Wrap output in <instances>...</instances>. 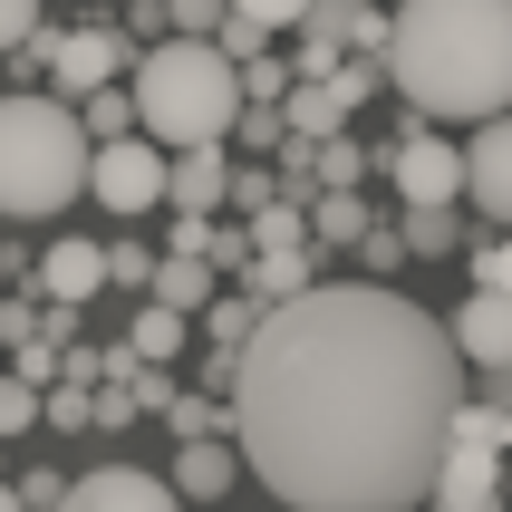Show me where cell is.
I'll return each mask as SVG.
<instances>
[{"mask_svg":"<svg viewBox=\"0 0 512 512\" xmlns=\"http://www.w3.org/2000/svg\"><path fill=\"white\" fill-rule=\"evenodd\" d=\"M39 49V68H49V97H97V87H116V78H136V39L126 29H107V20H78V29H39L29 39Z\"/></svg>","mask_w":512,"mask_h":512,"instance_id":"cell-6","label":"cell"},{"mask_svg":"<svg viewBox=\"0 0 512 512\" xmlns=\"http://www.w3.org/2000/svg\"><path fill=\"white\" fill-rule=\"evenodd\" d=\"M232 136L252 145V155H281V136H290V126H281V107H242V126H232Z\"/></svg>","mask_w":512,"mask_h":512,"instance_id":"cell-34","label":"cell"},{"mask_svg":"<svg viewBox=\"0 0 512 512\" xmlns=\"http://www.w3.org/2000/svg\"><path fill=\"white\" fill-rule=\"evenodd\" d=\"M358 174H368V155H358L348 136H329V145L310 155V184H319V194H358Z\"/></svg>","mask_w":512,"mask_h":512,"instance_id":"cell-22","label":"cell"},{"mask_svg":"<svg viewBox=\"0 0 512 512\" xmlns=\"http://www.w3.org/2000/svg\"><path fill=\"white\" fill-rule=\"evenodd\" d=\"M290 242H310V223H300L290 194H281V203H261V213H252V252H290Z\"/></svg>","mask_w":512,"mask_h":512,"instance_id":"cell-27","label":"cell"},{"mask_svg":"<svg viewBox=\"0 0 512 512\" xmlns=\"http://www.w3.org/2000/svg\"><path fill=\"white\" fill-rule=\"evenodd\" d=\"M20 503H29V512H58V503H68V474H49V464H29V474H20Z\"/></svg>","mask_w":512,"mask_h":512,"instance_id":"cell-36","label":"cell"},{"mask_svg":"<svg viewBox=\"0 0 512 512\" xmlns=\"http://www.w3.org/2000/svg\"><path fill=\"white\" fill-rule=\"evenodd\" d=\"M0 512H29V503H20V484H0Z\"/></svg>","mask_w":512,"mask_h":512,"instance_id":"cell-40","label":"cell"},{"mask_svg":"<svg viewBox=\"0 0 512 512\" xmlns=\"http://www.w3.org/2000/svg\"><path fill=\"white\" fill-rule=\"evenodd\" d=\"M252 329H261V300H213V310H203V339L223 348V358H242Z\"/></svg>","mask_w":512,"mask_h":512,"instance_id":"cell-21","label":"cell"},{"mask_svg":"<svg viewBox=\"0 0 512 512\" xmlns=\"http://www.w3.org/2000/svg\"><path fill=\"white\" fill-rule=\"evenodd\" d=\"M29 290H39L49 310H87V300L107 290V242H87V232H68V242H49V261L29 271Z\"/></svg>","mask_w":512,"mask_h":512,"instance_id":"cell-10","label":"cell"},{"mask_svg":"<svg viewBox=\"0 0 512 512\" xmlns=\"http://www.w3.org/2000/svg\"><path fill=\"white\" fill-rule=\"evenodd\" d=\"M145 300L155 310H174V319H203L223 290H213V261H194V252H174V261H155V281H145Z\"/></svg>","mask_w":512,"mask_h":512,"instance_id":"cell-16","label":"cell"},{"mask_svg":"<svg viewBox=\"0 0 512 512\" xmlns=\"http://www.w3.org/2000/svg\"><path fill=\"white\" fill-rule=\"evenodd\" d=\"M464 406V358L445 319L387 281H319L261 310L232 358V445L290 512H406L435 493Z\"/></svg>","mask_w":512,"mask_h":512,"instance_id":"cell-1","label":"cell"},{"mask_svg":"<svg viewBox=\"0 0 512 512\" xmlns=\"http://www.w3.org/2000/svg\"><path fill=\"white\" fill-rule=\"evenodd\" d=\"M435 512H512V445H503V406L464 397L455 435H445V464H435Z\"/></svg>","mask_w":512,"mask_h":512,"instance_id":"cell-5","label":"cell"},{"mask_svg":"<svg viewBox=\"0 0 512 512\" xmlns=\"http://www.w3.org/2000/svg\"><path fill=\"white\" fill-rule=\"evenodd\" d=\"M281 126H290L300 145H329V136H348V97H339V87L290 78V97H281Z\"/></svg>","mask_w":512,"mask_h":512,"instance_id":"cell-17","label":"cell"},{"mask_svg":"<svg viewBox=\"0 0 512 512\" xmlns=\"http://www.w3.org/2000/svg\"><path fill=\"white\" fill-rule=\"evenodd\" d=\"M165 145L155 136H116V145H97V155H87V194L107 203V213H155V203H165Z\"/></svg>","mask_w":512,"mask_h":512,"instance_id":"cell-8","label":"cell"},{"mask_svg":"<svg viewBox=\"0 0 512 512\" xmlns=\"http://www.w3.org/2000/svg\"><path fill=\"white\" fill-rule=\"evenodd\" d=\"M107 281H116V290H145V281H155L145 242H107Z\"/></svg>","mask_w":512,"mask_h":512,"instance_id":"cell-35","label":"cell"},{"mask_svg":"<svg viewBox=\"0 0 512 512\" xmlns=\"http://www.w3.org/2000/svg\"><path fill=\"white\" fill-rule=\"evenodd\" d=\"M358 261H368V271H397V261H406V232H368V242H358Z\"/></svg>","mask_w":512,"mask_h":512,"instance_id":"cell-38","label":"cell"},{"mask_svg":"<svg viewBox=\"0 0 512 512\" xmlns=\"http://www.w3.org/2000/svg\"><path fill=\"white\" fill-rule=\"evenodd\" d=\"M387 184L406 194V213H435V203H464V145L435 136V126H406L387 145Z\"/></svg>","mask_w":512,"mask_h":512,"instance_id":"cell-7","label":"cell"},{"mask_svg":"<svg viewBox=\"0 0 512 512\" xmlns=\"http://www.w3.org/2000/svg\"><path fill=\"white\" fill-rule=\"evenodd\" d=\"M445 339H455L464 368H484V377L512 368V300H503V290H474V300L445 319Z\"/></svg>","mask_w":512,"mask_h":512,"instance_id":"cell-12","label":"cell"},{"mask_svg":"<svg viewBox=\"0 0 512 512\" xmlns=\"http://www.w3.org/2000/svg\"><path fill=\"white\" fill-rule=\"evenodd\" d=\"M223 10H232V0H165L174 39H213V29H223Z\"/></svg>","mask_w":512,"mask_h":512,"instance_id":"cell-31","label":"cell"},{"mask_svg":"<svg viewBox=\"0 0 512 512\" xmlns=\"http://www.w3.org/2000/svg\"><path fill=\"white\" fill-rule=\"evenodd\" d=\"M78 126H87V145L136 136V97H126V87H97V97H78Z\"/></svg>","mask_w":512,"mask_h":512,"instance_id":"cell-19","label":"cell"},{"mask_svg":"<svg viewBox=\"0 0 512 512\" xmlns=\"http://www.w3.org/2000/svg\"><path fill=\"white\" fill-rule=\"evenodd\" d=\"M165 203L213 223V213L232 203V145H194V155H174V165H165Z\"/></svg>","mask_w":512,"mask_h":512,"instance_id":"cell-13","label":"cell"},{"mask_svg":"<svg viewBox=\"0 0 512 512\" xmlns=\"http://www.w3.org/2000/svg\"><path fill=\"white\" fill-rule=\"evenodd\" d=\"M39 426H58V435H87V426H97V387H68V377H58L49 397H39Z\"/></svg>","mask_w":512,"mask_h":512,"instance_id":"cell-23","label":"cell"},{"mask_svg":"<svg viewBox=\"0 0 512 512\" xmlns=\"http://www.w3.org/2000/svg\"><path fill=\"white\" fill-rule=\"evenodd\" d=\"M213 49L232 58V68H252V58H271V29L242 20V10H223V29H213Z\"/></svg>","mask_w":512,"mask_h":512,"instance_id":"cell-28","label":"cell"},{"mask_svg":"<svg viewBox=\"0 0 512 512\" xmlns=\"http://www.w3.org/2000/svg\"><path fill=\"white\" fill-rule=\"evenodd\" d=\"M39 29H49V0H0V58H10V49H29Z\"/></svg>","mask_w":512,"mask_h":512,"instance_id":"cell-29","label":"cell"},{"mask_svg":"<svg viewBox=\"0 0 512 512\" xmlns=\"http://www.w3.org/2000/svg\"><path fill=\"white\" fill-rule=\"evenodd\" d=\"M126 97H136V136H155L165 155L232 145V126H242V68L213 39H155V49H136Z\"/></svg>","mask_w":512,"mask_h":512,"instance_id":"cell-3","label":"cell"},{"mask_svg":"<svg viewBox=\"0 0 512 512\" xmlns=\"http://www.w3.org/2000/svg\"><path fill=\"white\" fill-rule=\"evenodd\" d=\"M165 426H174V445H223V435H232V406L223 397H174Z\"/></svg>","mask_w":512,"mask_h":512,"instance_id":"cell-18","label":"cell"},{"mask_svg":"<svg viewBox=\"0 0 512 512\" xmlns=\"http://www.w3.org/2000/svg\"><path fill=\"white\" fill-rule=\"evenodd\" d=\"M474 290H503V300H512V232L474 242Z\"/></svg>","mask_w":512,"mask_h":512,"instance_id":"cell-30","label":"cell"},{"mask_svg":"<svg viewBox=\"0 0 512 512\" xmlns=\"http://www.w3.org/2000/svg\"><path fill=\"white\" fill-rule=\"evenodd\" d=\"M387 87L416 116H464V126L512 116V0H397Z\"/></svg>","mask_w":512,"mask_h":512,"instance_id":"cell-2","label":"cell"},{"mask_svg":"<svg viewBox=\"0 0 512 512\" xmlns=\"http://www.w3.org/2000/svg\"><path fill=\"white\" fill-rule=\"evenodd\" d=\"M87 126L68 97H49V87H10L0 97V213L10 223H49V213H68V203L87 194Z\"/></svg>","mask_w":512,"mask_h":512,"instance_id":"cell-4","label":"cell"},{"mask_svg":"<svg viewBox=\"0 0 512 512\" xmlns=\"http://www.w3.org/2000/svg\"><path fill=\"white\" fill-rule=\"evenodd\" d=\"M126 348H136L145 368H155V358H174V348H184V319H174V310H155V300H145V310H136V329H126Z\"/></svg>","mask_w":512,"mask_h":512,"instance_id":"cell-24","label":"cell"},{"mask_svg":"<svg viewBox=\"0 0 512 512\" xmlns=\"http://www.w3.org/2000/svg\"><path fill=\"white\" fill-rule=\"evenodd\" d=\"M0 300H10V261H0Z\"/></svg>","mask_w":512,"mask_h":512,"instance_id":"cell-42","label":"cell"},{"mask_svg":"<svg viewBox=\"0 0 512 512\" xmlns=\"http://www.w3.org/2000/svg\"><path fill=\"white\" fill-rule=\"evenodd\" d=\"M310 232L329 242V252H339V242H368V203H358V194H319L310 203Z\"/></svg>","mask_w":512,"mask_h":512,"instance_id":"cell-20","label":"cell"},{"mask_svg":"<svg viewBox=\"0 0 512 512\" xmlns=\"http://www.w3.org/2000/svg\"><path fill=\"white\" fill-rule=\"evenodd\" d=\"M503 445H512V397H503Z\"/></svg>","mask_w":512,"mask_h":512,"instance_id":"cell-41","label":"cell"},{"mask_svg":"<svg viewBox=\"0 0 512 512\" xmlns=\"http://www.w3.org/2000/svg\"><path fill=\"white\" fill-rule=\"evenodd\" d=\"M136 406H155V416H165V406H174V377H165V368H136Z\"/></svg>","mask_w":512,"mask_h":512,"instance_id":"cell-39","label":"cell"},{"mask_svg":"<svg viewBox=\"0 0 512 512\" xmlns=\"http://www.w3.org/2000/svg\"><path fill=\"white\" fill-rule=\"evenodd\" d=\"M464 203H484L493 232H512V116L474 126V145H464Z\"/></svg>","mask_w":512,"mask_h":512,"instance_id":"cell-11","label":"cell"},{"mask_svg":"<svg viewBox=\"0 0 512 512\" xmlns=\"http://www.w3.org/2000/svg\"><path fill=\"white\" fill-rule=\"evenodd\" d=\"M39 397H49V387H29V377H10V368H0V445L39 426Z\"/></svg>","mask_w":512,"mask_h":512,"instance_id":"cell-26","label":"cell"},{"mask_svg":"<svg viewBox=\"0 0 512 512\" xmlns=\"http://www.w3.org/2000/svg\"><path fill=\"white\" fill-rule=\"evenodd\" d=\"M242 281H252L261 310H290V300H310V290H319V252H310V242H290V252H252Z\"/></svg>","mask_w":512,"mask_h":512,"instance_id":"cell-15","label":"cell"},{"mask_svg":"<svg viewBox=\"0 0 512 512\" xmlns=\"http://www.w3.org/2000/svg\"><path fill=\"white\" fill-rule=\"evenodd\" d=\"M232 10H242V20H261V29H300V10H310V0H232Z\"/></svg>","mask_w":512,"mask_h":512,"instance_id":"cell-37","label":"cell"},{"mask_svg":"<svg viewBox=\"0 0 512 512\" xmlns=\"http://www.w3.org/2000/svg\"><path fill=\"white\" fill-rule=\"evenodd\" d=\"M464 242V213L455 203H435V213H406V252H455Z\"/></svg>","mask_w":512,"mask_h":512,"instance_id":"cell-25","label":"cell"},{"mask_svg":"<svg viewBox=\"0 0 512 512\" xmlns=\"http://www.w3.org/2000/svg\"><path fill=\"white\" fill-rule=\"evenodd\" d=\"M126 39H136V49H155V39H174V20H165V0H126Z\"/></svg>","mask_w":512,"mask_h":512,"instance_id":"cell-33","label":"cell"},{"mask_svg":"<svg viewBox=\"0 0 512 512\" xmlns=\"http://www.w3.org/2000/svg\"><path fill=\"white\" fill-rule=\"evenodd\" d=\"M165 484H174V503H223V493L242 484V445H232V435L223 445H174Z\"/></svg>","mask_w":512,"mask_h":512,"instance_id":"cell-14","label":"cell"},{"mask_svg":"<svg viewBox=\"0 0 512 512\" xmlns=\"http://www.w3.org/2000/svg\"><path fill=\"white\" fill-rule=\"evenodd\" d=\"M58 512H174V484L145 464H97V474H68Z\"/></svg>","mask_w":512,"mask_h":512,"instance_id":"cell-9","label":"cell"},{"mask_svg":"<svg viewBox=\"0 0 512 512\" xmlns=\"http://www.w3.org/2000/svg\"><path fill=\"white\" fill-rule=\"evenodd\" d=\"M290 97V68L281 58H252V68H242V107H281Z\"/></svg>","mask_w":512,"mask_h":512,"instance_id":"cell-32","label":"cell"}]
</instances>
